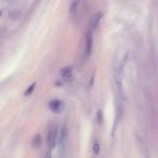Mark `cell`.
Returning a JSON list of instances; mask_svg holds the SVG:
<instances>
[{
    "label": "cell",
    "mask_w": 158,
    "mask_h": 158,
    "mask_svg": "<svg viewBox=\"0 0 158 158\" xmlns=\"http://www.w3.org/2000/svg\"><path fill=\"white\" fill-rule=\"evenodd\" d=\"M123 65H120L115 68L114 70V82L116 90L121 99H125V87H123Z\"/></svg>",
    "instance_id": "6da1fadb"
},
{
    "label": "cell",
    "mask_w": 158,
    "mask_h": 158,
    "mask_svg": "<svg viewBox=\"0 0 158 158\" xmlns=\"http://www.w3.org/2000/svg\"><path fill=\"white\" fill-rule=\"evenodd\" d=\"M93 47V33L92 29L89 27L88 29L85 33V47H84V53L85 56L89 57L91 54V51H92Z\"/></svg>",
    "instance_id": "7a4b0ae2"
},
{
    "label": "cell",
    "mask_w": 158,
    "mask_h": 158,
    "mask_svg": "<svg viewBox=\"0 0 158 158\" xmlns=\"http://www.w3.org/2000/svg\"><path fill=\"white\" fill-rule=\"evenodd\" d=\"M57 134H59V129L55 125L51 126L49 128V131H48V148L49 149H53L54 147L55 143H56L57 138Z\"/></svg>",
    "instance_id": "3957f363"
},
{
    "label": "cell",
    "mask_w": 158,
    "mask_h": 158,
    "mask_svg": "<svg viewBox=\"0 0 158 158\" xmlns=\"http://www.w3.org/2000/svg\"><path fill=\"white\" fill-rule=\"evenodd\" d=\"M67 142V129H66V126L63 125L60 129L59 132V144H60V151H63L65 149V145Z\"/></svg>",
    "instance_id": "277c9868"
},
{
    "label": "cell",
    "mask_w": 158,
    "mask_h": 158,
    "mask_svg": "<svg viewBox=\"0 0 158 158\" xmlns=\"http://www.w3.org/2000/svg\"><path fill=\"white\" fill-rule=\"evenodd\" d=\"M102 19V12L101 11H98L95 12L94 14H93L92 16H91V20H90V28L93 29L95 28V27H98V25H99L100 21H101Z\"/></svg>",
    "instance_id": "5b68a950"
},
{
    "label": "cell",
    "mask_w": 158,
    "mask_h": 158,
    "mask_svg": "<svg viewBox=\"0 0 158 158\" xmlns=\"http://www.w3.org/2000/svg\"><path fill=\"white\" fill-rule=\"evenodd\" d=\"M60 75H61L64 79H69L70 77L73 76V67L72 66H65V67L61 68Z\"/></svg>",
    "instance_id": "8992f818"
},
{
    "label": "cell",
    "mask_w": 158,
    "mask_h": 158,
    "mask_svg": "<svg viewBox=\"0 0 158 158\" xmlns=\"http://www.w3.org/2000/svg\"><path fill=\"white\" fill-rule=\"evenodd\" d=\"M62 105H63V103H62V102L60 101V100H57V99L52 100V101H50V103H49L50 108L52 110H55V112H57V110L62 107Z\"/></svg>",
    "instance_id": "52a82bcc"
},
{
    "label": "cell",
    "mask_w": 158,
    "mask_h": 158,
    "mask_svg": "<svg viewBox=\"0 0 158 158\" xmlns=\"http://www.w3.org/2000/svg\"><path fill=\"white\" fill-rule=\"evenodd\" d=\"M100 151H101V145H100V141L98 139H95L93 141V144H92V152L94 155H99Z\"/></svg>",
    "instance_id": "ba28073f"
},
{
    "label": "cell",
    "mask_w": 158,
    "mask_h": 158,
    "mask_svg": "<svg viewBox=\"0 0 158 158\" xmlns=\"http://www.w3.org/2000/svg\"><path fill=\"white\" fill-rule=\"evenodd\" d=\"M79 5H80V1H79V0H75V1H73V2L70 3V7H69V13L70 14L76 13L77 10H78Z\"/></svg>",
    "instance_id": "9c48e42d"
},
{
    "label": "cell",
    "mask_w": 158,
    "mask_h": 158,
    "mask_svg": "<svg viewBox=\"0 0 158 158\" xmlns=\"http://www.w3.org/2000/svg\"><path fill=\"white\" fill-rule=\"evenodd\" d=\"M35 87H36V82H33V84L31 85V86L28 87V89H27L26 91H25V95H28V94H31V91L35 89Z\"/></svg>",
    "instance_id": "30bf717a"
},
{
    "label": "cell",
    "mask_w": 158,
    "mask_h": 158,
    "mask_svg": "<svg viewBox=\"0 0 158 158\" xmlns=\"http://www.w3.org/2000/svg\"><path fill=\"white\" fill-rule=\"evenodd\" d=\"M39 142H40V135H39V134H36V135L34 136L33 144H35V146H38V144H39Z\"/></svg>",
    "instance_id": "8fae6325"
},
{
    "label": "cell",
    "mask_w": 158,
    "mask_h": 158,
    "mask_svg": "<svg viewBox=\"0 0 158 158\" xmlns=\"http://www.w3.org/2000/svg\"><path fill=\"white\" fill-rule=\"evenodd\" d=\"M51 156H52V149H47L46 152V155H44V158H51Z\"/></svg>",
    "instance_id": "7c38bea8"
}]
</instances>
